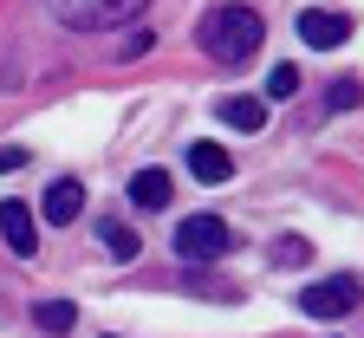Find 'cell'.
Segmentation results:
<instances>
[{
  "instance_id": "d6986e66",
  "label": "cell",
  "mask_w": 364,
  "mask_h": 338,
  "mask_svg": "<svg viewBox=\"0 0 364 338\" xmlns=\"http://www.w3.org/2000/svg\"><path fill=\"white\" fill-rule=\"evenodd\" d=\"M111 338H117V332H111Z\"/></svg>"
},
{
  "instance_id": "4fadbf2b",
  "label": "cell",
  "mask_w": 364,
  "mask_h": 338,
  "mask_svg": "<svg viewBox=\"0 0 364 338\" xmlns=\"http://www.w3.org/2000/svg\"><path fill=\"white\" fill-rule=\"evenodd\" d=\"M299 91V65H273L267 72V98H293Z\"/></svg>"
},
{
  "instance_id": "8992f818",
  "label": "cell",
  "mask_w": 364,
  "mask_h": 338,
  "mask_svg": "<svg viewBox=\"0 0 364 338\" xmlns=\"http://www.w3.org/2000/svg\"><path fill=\"white\" fill-rule=\"evenodd\" d=\"M39 208H46V221H53V228H72L78 208H85V189H78L72 176H59L53 189H46V202H39Z\"/></svg>"
},
{
  "instance_id": "277c9868",
  "label": "cell",
  "mask_w": 364,
  "mask_h": 338,
  "mask_svg": "<svg viewBox=\"0 0 364 338\" xmlns=\"http://www.w3.org/2000/svg\"><path fill=\"white\" fill-rule=\"evenodd\" d=\"M358 300H364L358 273H332V280H312L306 293H299V312H306V319H345Z\"/></svg>"
},
{
  "instance_id": "9a60e30c",
  "label": "cell",
  "mask_w": 364,
  "mask_h": 338,
  "mask_svg": "<svg viewBox=\"0 0 364 338\" xmlns=\"http://www.w3.org/2000/svg\"><path fill=\"white\" fill-rule=\"evenodd\" d=\"M150 46H156V33L144 26V33H130V39L117 46V59H144V53H150Z\"/></svg>"
},
{
  "instance_id": "5b68a950",
  "label": "cell",
  "mask_w": 364,
  "mask_h": 338,
  "mask_svg": "<svg viewBox=\"0 0 364 338\" xmlns=\"http://www.w3.org/2000/svg\"><path fill=\"white\" fill-rule=\"evenodd\" d=\"M299 39L312 46V53H332V46H345V39H351V14L306 7V14H299Z\"/></svg>"
},
{
  "instance_id": "2e32d148",
  "label": "cell",
  "mask_w": 364,
  "mask_h": 338,
  "mask_svg": "<svg viewBox=\"0 0 364 338\" xmlns=\"http://www.w3.org/2000/svg\"><path fill=\"white\" fill-rule=\"evenodd\" d=\"M26 163V150H20V143H0V176H14Z\"/></svg>"
},
{
  "instance_id": "ac0fdd59",
  "label": "cell",
  "mask_w": 364,
  "mask_h": 338,
  "mask_svg": "<svg viewBox=\"0 0 364 338\" xmlns=\"http://www.w3.org/2000/svg\"><path fill=\"white\" fill-rule=\"evenodd\" d=\"M7 78H14V72H7V65H0V85H7Z\"/></svg>"
},
{
  "instance_id": "5bb4252c",
  "label": "cell",
  "mask_w": 364,
  "mask_h": 338,
  "mask_svg": "<svg viewBox=\"0 0 364 338\" xmlns=\"http://www.w3.org/2000/svg\"><path fill=\"white\" fill-rule=\"evenodd\" d=\"M326 98H332V111H351V105H364V85H358V78H332Z\"/></svg>"
},
{
  "instance_id": "52a82bcc",
  "label": "cell",
  "mask_w": 364,
  "mask_h": 338,
  "mask_svg": "<svg viewBox=\"0 0 364 338\" xmlns=\"http://www.w3.org/2000/svg\"><path fill=\"white\" fill-rule=\"evenodd\" d=\"M0 234H7V248H14V254H33V248H39L33 208H26V202H0Z\"/></svg>"
},
{
  "instance_id": "9c48e42d",
  "label": "cell",
  "mask_w": 364,
  "mask_h": 338,
  "mask_svg": "<svg viewBox=\"0 0 364 338\" xmlns=\"http://www.w3.org/2000/svg\"><path fill=\"white\" fill-rule=\"evenodd\" d=\"M130 202H136V208H163V202H169V176H163V169H136V176H130Z\"/></svg>"
},
{
  "instance_id": "e0dca14e",
  "label": "cell",
  "mask_w": 364,
  "mask_h": 338,
  "mask_svg": "<svg viewBox=\"0 0 364 338\" xmlns=\"http://www.w3.org/2000/svg\"><path fill=\"white\" fill-rule=\"evenodd\" d=\"M273 254H280L287 267H299V260H306V241H293V234H287V241H280V248H273Z\"/></svg>"
},
{
  "instance_id": "7c38bea8",
  "label": "cell",
  "mask_w": 364,
  "mask_h": 338,
  "mask_svg": "<svg viewBox=\"0 0 364 338\" xmlns=\"http://www.w3.org/2000/svg\"><path fill=\"white\" fill-rule=\"evenodd\" d=\"M33 319L53 332V338H65V332L78 325V306H72V300H46V306H33Z\"/></svg>"
},
{
  "instance_id": "8fae6325",
  "label": "cell",
  "mask_w": 364,
  "mask_h": 338,
  "mask_svg": "<svg viewBox=\"0 0 364 338\" xmlns=\"http://www.w3.org/2000/svg\"><path fill=\"white\" fill-rule=\"evenodd\" d=\"M98 241L117 254V260H136L144 254V241H136V228H124V221H98Z\"/></svg>"
},
{
  "instance_id": "ba28073f",
  "label": "cell",
  "mask_w": 364,
  "mask_h": 338,
  "mask_svg": "<svg viewBox=\"0 0 364 338\" xmlns=\"http://www.w3.org/2000/svg\"><path fill=\"white\" fill-rule=\"evenodd\" d=\"M189 176L196 182H235V157L221 143H189Z\"/></svg>"
},
{
  "instance_id": "7a4b0ae2",
  "label": "cell",
  "mask_w": 364,
  "mask_h": 338,
  "mask_svg": "<svg viewBox=\"0 0 364 338\" xmlns=\"http://www.w3.org/2000/svg\"><path fill=\"white\" fill-rule=\"evenodd\" d=\"M235 241H241V234L228 228L221 215H189V221H176V254L196 260V267H202V260H221V254H235Z\"/></svg>"
},
{
  "instance_id": "3957f363",
  "label": "cell",
  "mask_w": 364,
  "mask_h": 338,
  "mask_svg": "<svg viewBox=\"0 0 364 338\" xmlns=\"http://www.w3.org/2000/svg\"><path fill=\"white\" fill-rule=\"evenodd\" d=\"M144 0H53V20L72 26V33H105V26H124Z\"/></svg>"
},
{
  "instance_id": "30bf717a",
  "label": "cell",
  "mask_w": 364,
  "mask_h": 338,
  "mask_svg": "<svg viewBox=\"0 0 364 338\" xmlns=\"http://www.w3.org/2000/svg\"><path fill=\"white\" fill-rule=\"evenodd\" d=\"M221 124H235V130L254 137V130L267 124V105H260V98H221Z\"/></svg>"
},
{
  "instance_id": "6da1fadb",
  "label": "cell",
  "mask_w": 364,
  "mask_h": 338,
  "mask_svg": "<svg viewBox=\"0 0 364 338\" xmlns=\"http://www.w3.org/2000/svg\"><path fill=\"white\" fill-rule=\"evenodd\" d=\"M196 39H202V53H208L215 65H241V59H254V53H260L267 20H260L254 7H215V14H202Z\"/></svg>"
}]
</instances>
